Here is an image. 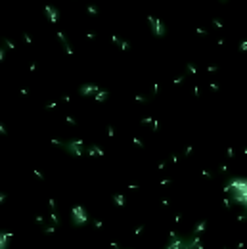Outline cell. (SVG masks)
Wrapping results in <instances>:
<instances>
[{
  "mask_svg": "<svg viewBox=\"0 0 247 249\" xmlns=\"http://www.w3.org/2000/svg\"><path fill=\"white\" fill-rule=\"evenodd\" d=\"M238 249H247V224L240 228V236H238Z\"/></svg>",
  "mask_w": 247,
  "mask_h": 249,
  "instance_id": "1",
  "label": "cell"
}]
</instances>
